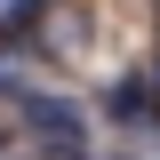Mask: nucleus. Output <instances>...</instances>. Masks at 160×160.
Here are the masks:
<instances>
[{"mask_svg":"<svg viewBox=\"0 0 160 160\" xmlns=\"http://www.w3.org/2000/svg\"><path fill=\"white\" fill-rule=\"evenodd\" d=\"M16 120L48 144V152H80V136H88V112H80L72 96H48V88H32V96L16 104Z\"/></svg>","mask_w":160,"mask_h":160,"instance_id":"f257e3e1","label":"nucleus"},{"mask_svg":"<svg viewBox=\"0 0 160 160\" xmlns=\"http://www.w3.org/2000/svg\"><path fill=\"white\" fill-rule=\"evenodd\" d=\"M152 88H160V72H152Z\"/></svg>","mask_w":160,"mask_h":160,"instance_id":"39448f33","label":"nucleus"},{"mask_svg":"<svg viewBox=\"0 0 160 160\" xmlns=\"http://www.w3.org/2000/svg\"><path fill=\"white\" fill-rule=\"evenodd\" d=\"M0 96H16V104L32 96V80H24V64H16V56H0Z\"/></svg>","mask_w":160,"mask_h":160,"instance_id":"7ed1b4c3","label":"nucleus"},{"mask_svg":"<svg viewBox=\"0 0 160 160\" xmlns=\"http://www.w3.org/2000/svg\"><path fill=\"white\" fill-rule=\"evenodd\" d=\"M40 160H88V144H80V152H40Z\"/></svg>","mask_w":160,"mask_h":160,"instance_id":"20e7f679","label":"nucleus"},{"mask_svg":"<svg viewBox=\"0 0 160 160\" xmlns=\"http://www.w3.org/2000/svg\"><path fill=\"white\" fill-rule=\"evenodd\" d=\"M48 16V0H0V56H16V40Z\"/></svg>","mask_w":160,"mask_h":160,"instance_id":"f03ea898","label":"nucleus"}]
</instances>
